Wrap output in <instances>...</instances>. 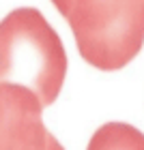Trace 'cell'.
<instances>
[{
  "mask_svg": "<svg viewBox=\"0 0 144 150\" xmlns=\"http://www.w3.org/2000/svg\"><path fill=\"white\" fill-rule=\"evenodd\" d=\"M63 39L35 6H17L0 24V84L32 90L43 107L58 99L67 77Z\"/></svg>",
  "mask_w": 144,
  "mask_h": 150,
  "instance_id": "obj_1",
  "label": "cell"
},
{
  "mask_svg": "<svg viewBox=\"0 0 144 150\" xmlns=\"http://www.w3.org/2000/svg\"><path fill=\"white\" fill-rule=\"evenodd\" d=\"M67 19L84 62L118 71L144 45V0H52Z\"/></svg>",
  "mask_w": 144,
  "mask_h": 150,
  "instance_id": "obj_2",
  "label": "cell"
},
{
  "mask_svg": "<svg viewBox=\"0 0 144 150\" xmlns=\"http://www.w3.org/2000/svg\"><path fill=\"white\" fill-rule=\"evenodd\" d=\"M43 103L19 84H0V150H50Z\"/></svg>",
  "mask_w": 144,
  "mask_h": 150,
  "instance_id": "obj_3",
  "label": "cell"
},
{
  "mask_svg": "<svg viewBox=\"0 0 144 150\" xmlns=\"http://www.w3.org/2000/svg\"><path fill=\"white\" fill-rule=\"evenodd\" d=\"M86 150H144V133L129 122H106L91 135Z\"/></svg>",
  "mask_w": 144,
  "mask_h": 150,
  "instance_id": "obj_4",
  "label": "cell"
},
{
  "mask_svg": "<svg viewBox=\"0 0 144 150\" xmlns=\"http://www.w3.org/2000/svg\"><path fill=\"white\" fill-rule=\"evenodd\" d=\"M50 150H65V148H63V144H60V142L54 137L52 133H50Z\"/></svg>",
  "mask_w": 144,
  "mask_h": 150,
  "instance_id": "obj_5",
  "label": "cell"
}]
</instances>
